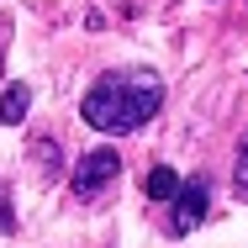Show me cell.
<instances>
[{
  "label": "cell",
  "instance_id": "8992f818",
  "mask_svg": "<svg viewBox=\"0 0 248 248\" xmlns=\"http://www.w3.org/2000/svg\"><path fill=\"white\" fill-rule=\"evenodd\" d=\"M232 190H238V201H248V138L238 148V180H232Z\"/></svg>",
  "mask_w": 248,
  "mask_h": 248
},
{
  "label": "cell",
  "instance_id": "5b68a950",
  "mask_svg": "<svg viewBox=\"0 0 248 248\" xmlns=\"http://www.w3.org/2000/svg\"><path fill=\"white\" fill-rule=\"evenodd\" d=\"M174 190H180V174H174L169 164H153L148 180H143V196L148 201H174Z\"/></svg>",
  "mask_w": 248,
  "mask_h": 248
},
{
  "label": "cell",
  "instance_id": "ba28073f",
  "mask_svg": "<svg viewBox=\"0 0 248 248\" xmlns=\"http://www.w3.org/2000/svg\"><path fill=\"white\" fill-rule=\"evenodd\" d=\"M32 153L43 158V169H58V148H53V143H32Z\"/></svg>",
  "mask_w": 248,
  "mask_h": 248
},
{
  "label": "cell",
  "instance_id": "3957f363",
  "mask_svg": "<svg viewBox=\"0 0 248 248\" xmlns=\"http://www.w3.org/2000/svg\"><path fill=\"white\" fill-rule=\"evenodd\" d=\"M206 206H211V185L206 180H190V185H180L174 201H169V238H185V232H196L201 217H206Z\"/></svg>",
  "mask_w": 248,
  "mask_h": 248
},
{
  "label": "cell",
  "instance_id": "9c48e42d",
  "mask_svg": "<svg viewBox=\"0 0 248 248\" xmlns=\"http://www.w3.org/2000/svg\"><path fill=\"white\" fill-rule=\"evenodd\" d=\"M5 43H11V16L0 11V58H5Z\"/></svg>",
  "mask_w": 248,
  "mask_h": 248
},
{
  "label": "cell",
  "instance_id": "277c9868",
  "mask_svg": "<svg viewBox=\"0 0 248 248\" xmlns=\"http://www.w3.org/2000/svg\"><path fill=\"white\" fill-rule=\"evenodd\" d=\"M27 111H32V85H5L0 90V127H16V122H27Z\"/></svg>",
  "mask_w": 248,
  "mask_h": 248
},
{
  "label": "cell",
  "instance_id": "7a4b0ae2",
  "mask_svg": "<svg viewBox=\"0 0 248 248\" xmlns=\"http://www.w3.org/2000/svg\"><path fill=\"white\" fill-rule=\"evenodd\" d=\"M116 169H122L116 148H95V153H85V158L74 164L69 185H74V196H79V201H90V196H100V190H106V185L116 180Z\"/></svg>",
  "mask_w": 248,
  "mask_h": 248
},
{
  "label": "cell",
  "instance_id": "52a82bcc",
  "mask_svg": "<svg viewBox=\"0 0 248 248\" xmlns=\"http://www.w3.org/2000/svg\"><path fill=\"white\" fill-rule=\"evenodd\" d=\"M0 232H16V211H11V196L0 190Z\"/></svg>",
  "mask_w": 248,
  "mask_h": 248
},
{
  "label": "cell",
  "instance_id": "6da1fadb",
  "mask_svg": "<svg viewBox=\"0 0 248 248\" xmlns=\"http://www.w3.org/2000/svg\"><path fill=\"white\" fill-rule=\"evenodd\" d=\"M164 106V79L153 69H106L95 85L85 90V122L95 132H111V138H127L138 127H148Z\"/></svg>",
  "mask_w": 248,
  "mask_h": 248
}]
</instances>
